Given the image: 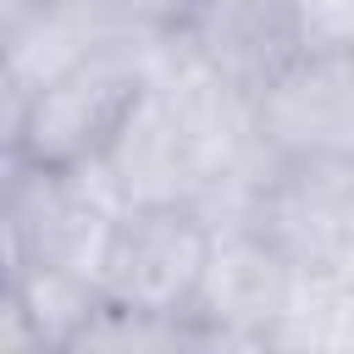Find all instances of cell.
<instances>
[{
  "label": "cell",
  "mask_w": 354,
  "mask_h": 354,
  "mask_svg": "<svg viewBox=\"0 0 354 354\" xmlns=\"http://www.w3.org/2000/svg\"><path fill=\"white\" fill-rule=\"evenodd\" d=\"M166 33L144 28L122 0H44L28 22L0 33V122L28 105L33 88L72 72L100 50L155 44Z\"/></svg>",
  "instance_id": "5"
},
{
  "label": "cell",
  "mask_w": 354,
  "mask_h": 354,
  "mask_svg": "<svg viewBox=\"0 0 354 354\" xmlns=\"http://www.w3.org/2000/svg\"><path fill=\"white\" fill-rule=\"evenodd\" d=\"M271 160H354V50H304L254 94Z\"/></svg>",
  "instance_id": "6"
},
{
  "label": "cell",
  "mask_w": 354,
  "mask_h": 354,
  "mask_svg": "<svg viewBox=\"0 0 354 354\" xmlns=\"http://www.w3.org/2000/svg\"><path fill=\"white\" fill-rule=\"evenodd\" d=\"M277 348L354 354V271H304Z\"/></svg>",
  "instance_id": "9"
},
{
  "label": "cell",
  "mask_w": 354,
  "mask_h": 354,
  "mask_svg": "<svg viewBox=\"0 0 354 354\" xmlns=\"http://www.w3.org/2000/svg\"><path fill=\"white\" fill-rule=\"evenodd\" d=\"M133 348V354H166V348H216L210 332L194 315H166V310H138V304H116L105 299L94 310V321L83 326L77 348Z\"/></svg>",
  "instance_id": "10"
},
{
  "label": "cell",
  "mask_w": 354,
  "mask_h": 354,
  "mask_svg": "<svg viewBox=\"0 0 354 354\" xmlns=\"http://www.w3.org/2000/svg\"><path fill=\"white\" fill-rule=\"evenodd\" d=\"M221 83L260 94L304 55L299 0H194L171 33Z\"/></svg>",
  "instance_id": "8"
},
{
  "label": "cell",
  "mask_w": 354,
  "mask_h": 354,
  "mask_svg": "<svg viewBox=\"0 0 354 354\" xmlns=\"http://www.w3.org/2000/svg\"><path fill=\"white\" fill-rule=\"evenodd\" d=\"M304 50H354V0H299Z\"/></svg>",
  "instance_id": "11"
},
{
  "label": "cell",
  "mask_w": 354,
  "mask_h": 354,
  "mask_svg": "<svg viewBox=\"0 0 354 354\" xmlns=\"http://www.w3.org/2000/svg\"><path fill=\"white\" fill-rule=\"evenodd\" d=\"M216 227L194 205H127L100 249V288L116 304L194 315Z\"/></svg>",
  "instance_id": "3"
},
{
  "label": "cell",
  "mask_w": 354,
  "mask_h": 354,
  "mask_svg": "<svg viewBox=\"0 0 354 354\" xmlns=\"http://www.w3.org/2000/svg\"><path fill=\"white\" fill-rule=\"evenodd\" d=\"M249 227L299 271H354V160H277Z\"/></svg>",
  "instance_id": "7"
},
{
  "label": "cell",
  "mask_w": 354,
  "mask_h": 354,
  "mask_svg": "<svg viewBox=\"0 0 354 354\" xmlns=\"http://www.w3.org/2000/svg\"><path fill=\"white\" fill-rule=\"evenodd\" d=\"M144 28H155V33H177V22L188 17V6L194 0H122Z\"/></svg>",
  "instance_id": "12"
},
{
  "label": "cell",
  "mask_w": 354,
  "mask_h": 354,
  "mask_svg": "<svg viewBox=\"0 0 354 354\" xmlns=\"http://www.w3.org/2000/svg\"><path fill=\"white\" fill-rule=\"evenodd\" d=\"M166 39L127 44V50H100L88 61H77L72 72L50 77L44 88H33L28 105L0 122L6 155L39 160V166H61V171L100 166L105 149L116 144L122 122L133 116V105H138L149 72H155Z\"/></svg>",
  "instance_id": "1"
},
{
  "label": "cell",
  "mask_w": 354,
  "mask_h": 354,
  "mask_svg": "<svg viewBox=\"0 0 354 354\" xmlns=\"http://www.w3.org/2000/svg\"><path fill=\"white\" fill-rule=\"evenodd\" d=\"M0 232L6 277L28 271H100L116 199L100 171H61L22 155H0Z\"/></svg>",
  "instance_id": "2"
},
{
  "label": "cell",
  "mask_w": 354,
  "mask_h": 354,
  "mask_svg": "<svg viewBox=\"0 0 354 354\" xmlns=\"http://www.w3.org/2000/svg\"><path fill=\"white\" fill-rule=\"evenodd\" d=\"M299 266L260 227H216L194 321L216 348H277V332L299 293Z\"/></svg>",
  "instance_id": "4"
}]
</instances>
